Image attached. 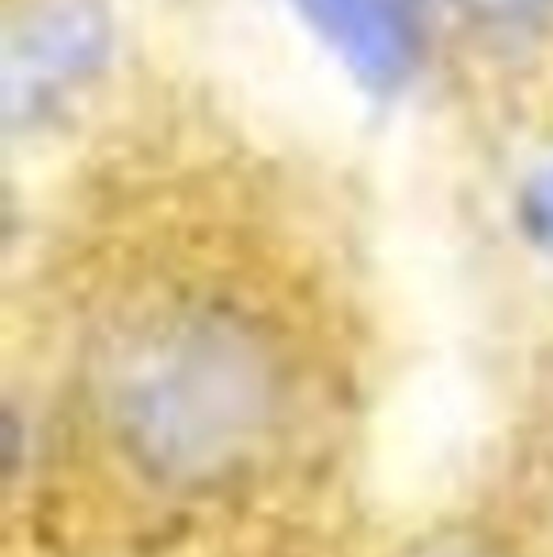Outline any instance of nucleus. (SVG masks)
<instances>
[{"label":"nucleus","instance_id":"f257e3e1","mask_svg":"<svg viewBox=\"0 0 553 557\" xmlns=\"http://www.w3.org/2000/svg\"><path fill=\"white\" fill-rule=\"evenodd\" d=\"M129 451L175 482H216L266 441L277 372L266 345L236 319L175 311L137 326L111 375Z\"/></svg>","mask_w":553,"mask_h":557},{"label":"nucleus","instance_id":"f03ea898","mask_svg":"<svg viewBox=\"0 0 553 557\" xmlns=\"http://www.w3.org/2000/svg\"><path fill=\"white\" fill-rule=\"evenodd\" d=\"M111 50V12L103 0H27L4 30L0 91L12 129L53 114L91 81Z\"/></svg>","mask_w":553,"mask_h":557},{"label":"nucleus","instance_id":"7ed1b4c3","mask_svg":"<svg viewBox=\"0 0 553 557\" xmlns=\"http://www.w3.org/2000/svg\"><path fill=\"white\" fill-rule=\"evenodd\" d=\"M349 73L368 88H399L417 69L420 20L414 0H296Z\"/></svg>","mask_w":553,"mask_h":557},{"label":"nucleus","instance_id":"20e7f679","mask_svg":"<svg viewBox=\"0 0 553 557\" xmlns=\"http://www.w3.org/2000/svg\"><path fill=\"white\" fill-rule=\"evenodd\" d=\"M519 221L535 243L553 250V163L542 168L519 194Z\"/></svg>","mask_w":553,"mask_h":557},{"label":"nucleus","instance_id":"39448f33","mask_svg":"<svg viewBox=\"0 0 553 557\" xmlns=\"http://www.w3.org/2000/svg\"><path fill=\"white\" fill-rule=\"evenodd\" d=\"M470 15L478 20H489V23H516V20H527V15L539 12L546 0H458Z\"/></svg>","mask_w":553,"mask_h":557}]
</instances>
